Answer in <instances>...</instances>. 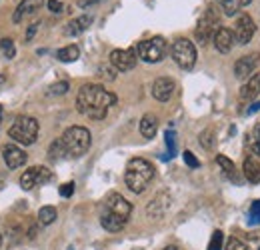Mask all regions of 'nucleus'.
I'll return each instance as SVG.
<instances>
[{
  "mask_svg": "<svg viewBox=\"0 0 260 250\" xmlns=\"http://www.w3.org/2000/svg\"><path fill=\"white\" fill-rule=\"evenodd\" d=\"M116 104V96L104 90L100 84H84L76 96V108L80 114L92 120H102L108 114V108Z\"/></svg>",
  "mask_w": 260,
  "mask_h": 250,
  "instance_id": "obj_1",
  "label": "nucleus"
},
{
  "mask_svg": "<svg viewBox=\"0 0 260 250\" xmlns=\"http://www.w3.org/2000/svg\"><path fill=\"white\" fill-rule=\"evenodd\" d=\"M152 178H154V166L146 158H132V160H128L126 172H124V182H126L130 192L142 194L146 190V186L150 184Z\"/></svg>",
  "mask_w": 260,
  "mask_h": 250,
  "instance_id": "obj_2",
  "label": "nucleus"
},
{
  "mask_svg": "<svg viewBox=\"0 0 260 250\" xmlns=\"http://www.w3.org/2000/svg\"><path fill=\"white\" fill-rule=\"evenodd\" d=\"M60 140L64 146L66 158H80L88 152L92 136H90V130L84 126H70L64 130Z\"/></svg>",
  "mask_w": 260,
  "mask_h": 250,
  "instance_id": "obj_3",
  "label": "nucleus"
},
{
  "mask_svg": "<svg viewBox=\"0 0 260 250\" xmlns=\"http://www.w3.org/2000/svg\"><path fill=\"white\" fill-rule=\"evenodd\" d=\"M38 130H40V126H38L36 118H32V116H18L12 122V126L8 128V136L14 142H20L24 146H30V144L36 142V138H38Z\"/></svg>",
  "mask_w": 260,
  "mask_h": 250,
  "instance_id": "obj_4",
  "label": "nucleus"
},
{
  "mask_svg": "<svg viewBox=\"0 0 260 250\" xmlns=\"http://www.w3.org/2000/svg\"><path fill=\"white\" fill-rule=\"evenodd\" d=\"M218 10H220V8H216V6H208V8L204 10L202 18L198 20L194 36L202 46L208 44L210 40H214V34L220 28V12H218Z\"/></svg>",
  "mask_w": 260,
  "mask_h": 250,
  "instance_id": "obj_5",
  "label": "nucleus"
},
{
  "mask_svg": "<svg viewBox=\"0 0 260 250\" xmlns=\"http://www.w3.org/2000/svg\"><path fill=\"white\" fill-rule=\"evenodd\" d=\"M166 52H168V44H166V40L160 38V36L150 38V40H142V42L136 44L138 58L148 64L160 63L164 56H166Z\"/></svg>",
  "mask_w": 260,
  "mask_h": 250,
  "instance_id": "obj_6",
  "label": "nucleus"
},
{
  "mask_svg": "<svg viewBox=\"0 0 260 250\" xmlns=\"http://www.w3.org/2000/svg\"><path fill=\"white\" fill-rule=\"evenodd\" d=\"M172 60L178 64L182 70H192L196 64V46L188 38H178L170 46Z\"/></svg>",
  "mask_w": 260,
  "mask_h": 250,
  "instance_id": "obj_7",
  "label": "nucleus"
},
{
  "mask_svg": "<svg viewBox=\"0 0 260 250\" xmlns=\"http://www.w3.org/2000/svg\"><path fill=\"white\" fill-rule=\"evenodd\" d=\"M52 180V172L46 168V166H32L28 170L22 172L20 176V186L24 190H32L34 186H40V184H46Z\"/></svg>",
  "mask_w": 260,
  "mask_h": 250,
  "instance_id": "obj_8",
  "label": "nucleus"
},
{
  "mask_svg": "<svg viewBox=\"0 0 260 250\" xmlns=\"http://www.w3.org/2000/svg\"><path fill=\"white\" fill-rule=\"evenodd\" d=\"M254 34H256V24H254V20H252L248 14H240V16L236 18V24H234V40H236V44L246 46V44L254 38Z\"/></svg>",
  "mask_w": 260,
  "mask_h": 250,
  "instance_id": "obj_9",
  "label": "nucleus"
},
{
  "mask_svg": "<svg viewBox=\"0 0 260 250\" xmlns=\"http://www.w3.org/2000/svg\"><path fill=\"white\" fill-rule=\"evenodd\" d=\"M138 60V54H136V48H126V50H112L110 52V64L118 70V72H128L136 66Z\"/></svg>",
  "mask_w": 260,
  "mask_h": 250,
  "instance_id": "obj_10",
  "label": "nucleus"
},
{
  "mask_svg": "<svg viewBox=\"0 0 260 250\" xmlns=\"http://www.w3.org/2000/svg\"><path fill=\"white\" fill-rule=\"evenodd\" d=\"M260 64V54L258 52H252V54H246L242 58H238L236 64H234V76L238 80H248Z\"/></svg>",
  "mask_w": 260,
  "mask_h": 250,
  "instance_id": "obj_11",
  "label": "nucleus"
},
{
  "mask_svg": "<svg viewBox=\"0 0 260 250\" xmlns=\"http://www.w3.org/2000/svg\"><path fill=\"white\" fill-rule=\"evenodd\" d=\"M104 208L114 212V214H118V216H122V218H128L130 212H132V204L118 192H110L104 198Z\"/></svg>",
  "mask_w": 260,
  "mask_h": 250,
  "instance_id": "obj_12",
  "label": "nucleus"
},
{
  "mask_svg": "<svg viewBox=\"0 0 260 250\" xmlns=\"http://www.w3.org/2000/svg\"><path fill=\"white\" fill-rule=\"evenodd\" d=\"M2 158H4V162H6V166L10 168V170H16V168H20V166H24L26 164V152L22 150V148H18L16 144H6L4 148H2Z\"/></svg>",
  "mask_w": 260,
  "mask_h": 250,
  "instance_id": "obj_13",
  "label": "nucleus"
},
{
  "mask_svg": "<svg viewBox=\"0 0 260 250\" xmlns=\"http://www.w3.org/2000/svg\"><path fill=\"white\" fill-rule=\"evenodd\" d=\"M170 194H166V192H160V194H156L152 200H150V204L146 206V214L150 216V218H162L164 214L168 212V208H170Z\"/></svg>",
  "mask_w": 260,
  "mask_h": 250,
  "instance_id": "obj_14",
  "label": "nucleus"
},
{
  "mask_svg": "<svg viewBox=\"0 0 260 250\" xmlns=\"http://www.w3.org/2000/svg\"><path fill=\"white\" fill-rule=\"evenodd\" d=\"M174 90H176V84H174L172 78H156L154 84H152V96H154L158 102L170 100Z\"/></svg>",
  "mask_w": 260,
  "mask_h": 250,
  "instance_id": "obj_15",
  "label": "nucleus"
},
{
  "mask_svg": "<svg viewBox=\"0 0 260 250\" xmlns=\"http://www.w3.org/2000/svg\"><path fill=\"white\" fill-rule=\"evenodd\" d=\"M214 48L218 50V52H222V54H228L230 50H232V46H234V32L226 28V26H220L218 32L214 34Z\"/></svg>",
  "mask_w": 260,
  "mask_h": 250,
  "instance_id": "obj_16",
  "label": "nucleus"
},
{
  "mask_svg": "<svg viewBox=\"0 0 260 250\" xmlns=\"http://www.w3.org/2000/svg\"><path fill=\"white\" fill-rule=\"evenodd\" d=\"M126 220L128 218H122V216H118V214H114V212H110V210H106V208H104V212L100 214V224H102V228L108 230V232H120V230L126 226Z\"/></svg>",
  "mask_w": 260,
  "mask_h": 250,
  "instance_id": "obj_17",
  "label": "nucleus"
},
{
  "mask_svg": "<svg viewBox=\"0 0 260 250\" xmlns=\"http://www.w3.org/2000/svg\"><path fill=\"white\" fill-rule=\"evenodd\" d=\"M260 94V72H254L246 82H244V86L240 88V100L242 102H250V100H254L256 96Z\"/></svg>",
  "mask_w": 260,
  "mask_h": 250,
  "instance_id": "obj_18",
  "label": "nucleus"
},
{
  "mask_svg": "<svg viewBox=\"0 0 260 250\" xmlns=\"http://www.w3.org/2000/svg\"><path fill=\"white\" fill-rule=\"evenodd\" d=\"M92 16L90 14H82V16H78V18H74V20H70L68 24L64 26V34L66 36H78V34H82V32L88 30V26L92 24Z\"/></svg>",
  "mask_w": 260,
  "mask_h": 250,
  "instance_id": "obj_19",
  "label": "nucleus"
},
{
  "mask_svg": "<svg viewBox=\"0 0 260 250\" xmlns=\"http://www.w3.org/2000/svg\"><path fill=\"white\" fill-rule=\"evenodd\" d=\"M44 4V0H22L18 6H16V10H14V14H12V20L18 24V22H22V18L24 16H28V14H34L36 10H40V6Z\"/></svg>",
  "mask_w": 260,
  "mask_h": 250,
  "instance_id": "obj_20",
  "label": "nucleus"
},
{
  "mask_svg": "<svg viewBox=\"0 0 260 250\" xmlns=\"http://www.w3.org/2000/svg\"><path fill=\"white\" fill-rule=\"evenodd\" d=\"M216 162H218V166L222 168V174L226 176L230 182H234V184H242V178H240V172H238V168L234 166V162L226 158L224 154H218L216 157Z\"/></svg>",
  "mask_w": 260,
  "mask_h": 250,
  "instance_id": "obj_21",
  "label": "nucleus"
},
{
  "mask_svg": "<svg viewBox=\"0 0 260 250\" xmlns=\"http://www.w3.org/2000/svg\"><path fill=\"white\" fill-rule=\"evenodd\" d=\"M242 172H244V178H246L250 184H258L260 182V162L256 160V157L244 158Z\"/></svg>",
  "mask_w": 260,
  "mask_h": 250,
  "instance_id": "obj_22",
  "label": "nucleus"
},
{
  "mask_svg": "<svg viewBox=\"0 0 260 250\" xmlns=\"http://www.w3.org/2000/svg\"><path fill=\"white\" fill-rule=\"evenodd\" d=\"M156 130H158V118L154 114H144L140 118V134L144 138H154L156 136Z\"/></svg>",
  "mask_w": 260,
  "mask_h": 250,
  "instance_id": "obj_23",
  "label": "nucleus"
},
{
  "mask_svg": "<svg viewBox=\"0 0 260 250\" xmlns=\"http://www.w3.org/2000/svg\"><path fill=\"white\" fill-rule=\"evenodd\" d=\"M250 2L252 0H218V6H220V10H224L226 16H234L240 8L248 6Z\"/></svg>",
  "mask_w": 260,
  "mask_h": 250,
  "instance_id": "obj_24",
  "label": "nucleus"
},
{
  "mask_svg": "<svg viewBox=\"0 0 260 250\" xmlns=\"http://www.w3.org/2000/svg\"><path fill=\"white\" fill-rule=\"evenodd\" d=\"M78 56H80V50H78L76 44H68V46L60 48V50L56 52V58H58L60 63H74Z\"/></svg>",
  "mask_w": 260,
  "mask_h": 250,
  "instance_id": "obj_25",
  "label": "nucleus"
},
{
  "mask_svg": "<svg viewBox=\"0 0 260 250\" xmlns=\"http://www.w3.org/2000/svg\"><path fill=\"white\" fill-rule=\"evenodd\" d=\"M56 208L54 206H42L40 210H38V222L42 224V226H48V224H52L54 220H56Z\"/></svg>",
  "mask_w": 260,
  "mask_h": 250,
  "instance_id": "obj_26",
  "label": "nucleus"
},
{
  "mask_svg": "<svg viewBox=\"0 0 260 250\" xmlns=\"http://www.w3.org/2000/svg\"><path fill=\"white\" fill-rule=\"evenodd\" d=\"M48 158L54 160V162H58V160L66 158L64 146H62V140H60V138H56V140L50 144V148H48Z\"/></svg>",
  "mask_w": 260,
  "mask_h": 250,
  "instance_id": "obj_27",
  "label": "nucleus"
},
{
  "mask_svg": "<svg viewBox=\"0 0 260 250\" xmlns=\"http://www.w3.org/2000/svg\"><path fill=\"white\" fill-rule=\"evenodd\" d=\"M198 142H200V146H204L206 150H210V148L214 146V128L202 130L200 136H198Z\"/></svg>",
  "mask_w": 260,
  "mask_h": 250,
  "instance_id": "obj_28",
  "label": "nucleus"
},
{
  "mask_svg": "<svg viewBox=\"0 0 260 250\" xmlns=\"http://www.w3.org/2000/svg\"><path fill=\"white\" fill-rule=\"evenodd\" d=\"M0 52H2L4 58H14L16 48H14L12 38H2V40H0Z\"/></svg>",
  "mask_w": 260,
  "mask_h": 250,
  "instance_id": "obj_29",
  "label": "nucleus"
},
{
  "mask_svg": "<svg viewBox=\"0 0 260 250\" xmlns=\"http://www.w3.org/2000/svg\"><path fill=\"white\" fill-rule=\"evenodd\" d=\"M208 250H224V234L220 230L212 232V238L208 242Z\"/></svg>",
  "mask_w": 260,
  "mask_h": 250,
  "instance_id": "obj_30",
  "label": "nucleus"
},
{
  "mask_svg": "<svg viewBox=\"0 0 260 250\" xmlns=\"http://www.w3.org/2000/svg\"><path fill=\"white\" fill-rule=\"evenodd\" d=\"M250 152L254 157H260V124L254 126L252 134H250Z\"/></svg>",
  "mask_w": 260,
  "mask_h": 250,
  "instance_id": "obj_31",
  "label": "nucleus"
},
{
  "mask_svg": "<svg viewBox=\"0 0 260 250\" xmlns=\"http://www.w3.org/2000/svg\"><path fill=\"white\" fill-rule=\"evenodd\" d=\"M164 140H166V146H168V157L166 158H172L176 154V134H174V130H166Z\"/></svg>",
  "mask_w": 260,
  "mask_h": 250,
  "instance_id": "obj_32",
  "label": "nucleus"
},
{
  "mask_svg": "<svg viewBox=\"0 0 260 250\" xmlns=\"http://www.w3.org/2000/svg\"><path fill=\"white\" fill-rule=\"evenodd\" d=\"M248 222H250L252 226H260V198L258 200H254V202H252V206H250Z\"/></svg>",
  "mask_w": 260,
  "mask_h": 250,
  "instance_id": "obj_33",
  "label": "nucleus"
},
{
  "mask_svg": "<svg viewBox=\"0 0 260 250\" xmlns=\"http://www.w3.org/2000/svg\"><path fill=\"white\" fill-rule=\"evenodd\" d=\"M98 72H100V76L104 78V80H108V82H112L114 78H116V68L114 66H106V64H102L100 68H98Z\"/></svg>",
  "mask_w": 260,
  "mask_h": 250,
  "instance_id": "obj_34",
  "label": "nucleus"
},
{
  "mask_svg": "<svg viewBox=\"0 0 260 250\" xmlns=\"http://www.w3.org/2000/svg\"><path fill=\"white\" fill-rule=\"evenodd\" d=\"M68 88H70V86H68V82H64V80H62V82H54V84L48 88V94H52V96H62V94L68 92Z\"/></svg>",
  "mask_w": 260,
  "mask_h": 250,
  "instance_id": "obj_35",
  "label": "nucleus"
},
{
  "mask_svg": "<svg viewBox=\"0 0 260 250\" xmlns=\"http://www.w3.org/2000/svg\"><path fill=\"white\" fill-rule=\"evenodd\" d=\"M224 250H248V246L242 242V240H238V238H228L226 244H224Z\"/></svg>",
  "mask_w": 260,
  "mask_h": 250,
  "instance_id": "obj_36",
  "label": "nucleus"
},
{
  "mask_svg": "<svg viewBox=\"0 0 260 250\" xmlns=\"http://www.w3.org/2000/svg\"><path fill=\"white\" fill-rule=\"evenodd\" d=\"M182 158H184V162H186V166H190V168H198L200 166V160L190 152V150H184V154H182Z\"/></svg>",
  "mask_w": 260,
  "mask_h": 250,
  "instance_id": "obj_37",
  "label": "nucleus"
},
{
  "mask_svg": "<svg viewBox=\"0 0 260 250\" xmlns=\"http://www.w3.org/2000/svg\"><path fill=\"white\" fill-rule=\"evenodd\" d=\"M58 192H60L62 198H70L74 194V182H64L62 186L58 188Z\"/></svg>",
  "mask_w": 260,
  "mask_h": 250,
  "instance_id": "obj_38",
  "label": "nucleus"
},
{
  "mask_svg": "<svg viewBox=\"0 0 260 250\" xmlns=\"http://www.w3.org/2000/svg\"><path fill=\"white\" fill-rule=\"evenodd\" d=\"M46 4H48V10H50L52 14H60V12H62V2H60V0H48Z\"/></svg>",
  "mask_w": 260,
  "mask_h": 250,
  "instance_id": "obj_39",
  "label": "nucleus"
},
{
  "mask_svg": "<svg viewBox=\"0 0 260 250\" xmlns=\"http://www.w3.org/2000/svg\"><path fill=\"white\" fill-rule=\"evenodd\" d=\"M36 30H38V22H34V24H30L28 26V30H26V36H24V40L26 42H30L34 38V34H36Z\"/></svg>",
  "mask_w": 260,
  "mask_h": 250,
  "instance_id": "obj_40",
  "label": "nucleus"
},
{
  "mask_svg": "<svg viewBox=\"0 0 260 250\" xmlns=\"http://www.w3.org/2000/svg\"><path fill=\"white\" fill-rule=\"evenodd\" d=\"M258 110H260V102H254V104H250V106H248L246 114H254V112H258Z\"/></svg>",
  "mask_w": 260,
  "mask_h": 250,
  "instance_id": "obj_41",
  "label": "nucleus"
},
{
  "mask_svg": "<svg viewBox=\"0 0 260 250\" xmlns=\"http://www.w3.org/2000/svg\"><path fill=\"white\" fill-rule=\"evenodd\" d=\"M162 250H180L178 246H166V248H162Z\"/></svg>",
  "mask_w": 260,
  "mask_h": 250,
  "instance_id": "obj_42",
  "label": "nucleus"
},
{
  "mask_svg": "<svg viewBox=\"0 0 260 250\" xmlns=\"http://www.w3.org/2000/svg\"><path fill=\"white\" fill-rule=\"evenodd\" d=\"M2 82H4V76H0V84H2Z\"/></svg>",
  "mask_w": 260,
  "mask_h": 250,
  "instance_id": "obj_43",
  "label": "nucleus"
},
{
  "mask_svg": "<svg viewBox=\"0 0 260 250\" xmlns=\"http://www.w3.org/2000/svg\"><path fill=\"white\" fill-rule=\"evenodd\" d=\"M0 246H2V236H0Z\"/></svg>",
  "mask_w": 260,
  "mask_h": 250,
  "instance_id": "obj_44",
  "label": "nucleus"
},
{
  "mask_svg": "<svg viewBox=\"0 0 260 250\" xmlns=\"http://www.w3.org/2000/svg\"><path fill=\"white\" fill-rule=\"evenodd\" d=\"M0 112H2V106H0Z\"/></svg>",
  "mask_w": 260,
  "mask_h": 250,
  "instance_id": "obj_45",
  "label": "nucleus"
},
{
  "mask_svg": "<svg viewBox=\"0 0 260 250\" xmlns=\"http://www.w3.org/2000/svg\"><path fill=\"white\" fill-rule=\"evenodd\" d=\"M70 250H72V248H70Z\"/></svg>",
  "mask_w": 260,
  "mask_h": 250,
  "instance_id": "obj_46",
  "label": "nucleus"
}]
</instances>
